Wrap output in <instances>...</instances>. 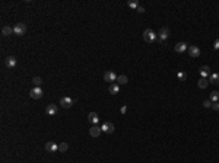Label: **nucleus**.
Segmentation results:
<instances>
[{"mask_svg":"<svg viewBox=\"0 0 219 163\" xmlns=\"http://www.w3.org/2000/svg\"><path fill=\"white\" fill-rule=\"evenodd\" d=\"M156 34L151 29V28H148V29H145L143 31V40L146 41V42H153V41L156 40Z\"/></svg>","mask_w":219,"mask_h":163,"instance_id":"f257e3e1","label":"nucleus"},{"mask_svg":"<svg viewBox=\"0 0 219 163\" xmlns=\"http://www.w3.org/2000/svg\"><path fill=\"white\" fill-rule=\"evenodd\" d=\"M25 32H26V25L25 23H22V22H19V23H16L15 26H13V34L15 35H25Z\"/></svg>","mask_w":219,"mask_h":163,"instance_id":"f03ea898","label":"nucleus"},{"mask_svg":"<svg viewBox=\"0 0 219 163\" xmlns=\"http://www.w3.org/2000/svg\"><path fill=\"white\" fill-rule=\"evenodd\" d=\"M60 105H61L63 108L69 109V108H72V106H73V99H72V98H69V96H64V98H61V99H60Z\"/></svg>","mask_w":219,"mask_h":163,"instance_id":"7ed1b4c3","label":"nucleus"},{"mask_svg":"<svg viewBox=\"0 0 219 163\" xmlns=\"http://www.w3.org/2000/svg\"><path fill=\"white\" fill-rule=\"evenodd\" d=\"M101 130H102V133H105V134H113L116 128H114V124H113V122H104L102 127H101Z\"/></svg>","mask_w":219,"mask_h":163,"instance_id":"20e7f679","label":"nucleus"},{"mask_svg":"<svg viewBox=\"0 0 219 163\" xmlns=\"http://www.w3.org/2000/svg\"><path fill=\"white\" fill-rule=\"evenodd\" d=\"M31 98L32 99H41L43 98V95H44V92H43V89L41 87H34V89H31Z\"/></svg>","mask_w":219,"mask_h":163,"instance_id":"39448f33","label":"nucleus"},{"mask_svg":"<svg viewBox=\"0 0 219 163\" xmlns=\"http://www.w3.org/2000/svg\"><path fill=\"white\" fill-rule=\"evenodd\" d=\"M188 55L190 57H193V58H197L199 55H200V48L199 47H196V45H191V47H188Z\"/></svg>","mask_w":219,"mask_h":163,"instance_id":"423d86ee","label":"nucleus"},{"mask_svg":"<svg viewBox=\"0 0 219 163\" xmlns=\"http://www.w3.org/2000/svg\"><path fill=\"white\" fill-rule=\"evenodd\" d=\"M168 37H170V29H168L167 26L161 28V31H159V34H158V38H159L161 41H167L168 40Z\"/></svg>","mask_w":219,"mask_h":163,"instance_id":"0eeeda50","label":"nucleus"},{"mask_svg":"<svg viewBox=\"0 0 219 163\" xmlns=\"http://www.w3.org/2000/svg\"><path fill=\"white\" fill-rule=\"evenodd\" d=\"M4 64H6V67L13 69V67H16V58L13 55H9V57L4 58Z\"/></svg>","mask_w":219,"mask_h":163,"instance_id":"6e6552de","label":"nucleus"},{"mask_svg":"<svg viewBox=\"0 0 219 163\" xmlns=\"http://www.w3.org/2000/svg\"><path fill=\"white\" fill-rule=\"evenodd\" d=\"M57 111H58V106H57L56 103H50V105H47L45 114H47V115H56Z\"/></svg>","mask_w":219,"mask_h":163,"instance_id":"1a4fd4ad","label":"nucleus"},{"mask_svg":"<svg viewBox=\"0 0 219 163\" xmlns=\"http://www.w3.org/2000/svg\"><path fill=\"white\" fill-rule=\"evenodd\" d=\"M101 133H102V130H101V127H98V125H92V127L89 128V134H91V137H99Z\"/></svg>","mask_w":219,"mask_h":163,"instance_id":"9d476101","label":"nucleus"},{"mask_svg":"<svg viewBox=\"0 0 219 163\" xmlns=\"http://www.w3.org/2000/svg\"><path fill=\"white\" fill-rule=\"evenodd\" d=\"M45 150L50 152V153H53V152H58V144H56L54 141H48V143L45 144Z\"/></svg>","mask_w":219,"mask_h":163,"instance_id":"9b49d317","label":"nucleus"},{"mask_svg":"<svg viewBox=\"0 0 219 163\" xmlns=\"http://www.w3.org/2000/svg\"><path fill=\"white\" fill-rule=\"evenodd\" d=\"M117 74L114 73V72H107L105 74H104V80L105 82H117Z\"/></svg>","mask_w":219,"mask_h":163,"instance_id":"f8f14e48","label":"nucleus"},{"mask_svg":"<svg viewBox=\"0 0 219 163\" xmlns=\"http://www.w3.org/2000/svg\"><path fill=\"white\" fill-rule=\"evenodd\" d=\"M88 121L91 122L92 125H96V124L99 122V117H98V114H96V112H91V114L88 115Z\"/></svg>","mask_w":219,"mask_h":163,"instance_id":"ddd939ff","label":"nucleus"},{"mask_svg":"<svg viewBox=\"0 0 219 163\" xmlns=\"http://www.w3.org/2000/svg\"><path fill=\"white\" fill-rule=\"evenodd\" d=\"M174 50L177 52H184L185 50H188V45H187L185 42H178V44H175Z\"/></svg>","mask_w":219,"mask_h":163,"instance_id":"4468645a","label":"nucleus"},{"mask_svg":"<svg viewBox=\"0 0 219 163\" xmlns=\"http://www.w3.org/2000/svg\"><path fill=\"white\" fill-rule=\"evenodd\" d=\"M199 72H200V76H202L203 79H208V76L210 74V69H209V66H202Z\"/></svg>","mask_w":219,"mask_h":163,"instance_id":"2eb2a0df","label":"nucleus"},{"mask_svg":"<svg viewBox=\"0 0 219 163\" xmlns=\"http://www.w3.org/2000/svg\"><path fill=\"white\" fill-rule=\"evenodd\" d=\"M108 92L113 93V95H117V93L120 92V84H117V83H111L110 87H108Z\"/></svg>","mask_w":219,"mask_h":163,"instance_id":"dca6fc26","label":"nucleus"},{"mask_svg":"<svg viewBox=\"0 0 219 163\" xmlns=\"http://www.w3.org/2000/svg\"><path fill=\"white\" fill-rule=\"evenodd\" d=\"M12 32H13V28H12V26H9V25H6V26H3V28H1V34H3V37H9Z\"/></svg>","mask_w":219,"mask_h":163,"instance_id":"f3484780","label":"nucleus"},{"mask_svg":"<svg viewBox=\"0 0 219 163\" xmlns=\"http://www.w3.org/2000/svg\"><path fill=\"white\" fill-rule=\"evenodd\" d=\"M209 82L213 84H219V73H212L209 77Z\"/></svg>","mask_w":219,"mask_h":163,"instance_id":"a211bd4d","label":"nucleus"},{"mask_svg":"<svg viewBox=\"0 0 219 163\" xmlns=\"http://www.w3.org/2000/svg\"><path fill=\"white\" fill-rule=\"evenodd\" d=\"M208 84H209V82H208V79H203V77H202L200 80L197 82V86H199L200 89H206V87H208Z\"/></svg>","mask_w":219,"mask_h":163,"instance_id":"6ab92c4d","label":"nucleus"},{"mask_svg":"<svg viewBox=\"0 0 219 163\" xmlns=\"http://www.w3.org/2000/svg\"><path fill=\"white\" fill-rule=\"evenodd\" d=\"M210 101H212V102H219V92L218 90H213V92L210 93Z\"/></svg>","mask_w":219,"mask_h":163,"instance_id":"aec40b11","label":"nucleus"},{"mask_svg":"<svg viewBox=\"0 0 219 163\" xmlns=\"http://www.w3.org/2000/svg\"><path fill=\"white\" fill-rule=\"evenodd\" d=\"M127 76H124V74H121V76H118L117 77V84H126L127 83Z\"/></svg>","mask_w":219,"mask_h":163,"instance_id":"412c9836","label":"nucleus"},{"mask_svg":"<svg viewBox=\"0 0 219 163\" xmlns=\"http://www.w3.org/2000/svg\"><path fill=\"white\" fill-rule=\"evenodd\" d=\"M67 149H69V144H67V143H60V144H58V152H60V153L67 152Z\"/></svg>","mask_w":219,"mask_h":163,"instance_id":"4be33fe9","label":"nucleus"},{"mask_svg":"<svg viewBox=\"0 0 219 163\" xmlns=\"http://www.w3.org/2000/svg\"><path fill=\"white\" fill-rule=\"evenodd\" d=\"M127 6L131 7V9H137L140 4H139V1H137V0H130V1H127Z\"/></svg>","mask_w":219,"mask_h":163,"instance_id":"5701e85b","label":"nucleus"},{"mask_svg":"<svg viewBox=\"0 0 219 163\" xmlns=\"http://www.w3.org/2000/svg\"><path fill=\"white\" fill-rule=\"evenodd\" d=\"M32 83L35 84V87H41V84H43V79L37 76V77H34V79H32Z\"/></svg>","mask_w":219,"mask_h":163,"instance_id":"b1692460","label":"nucleus"},{"mask_svg":"<svg viewBox=\"0 0 219 163\" xmlns=\"http://www.w3.org/2000/svg\"><path fill=\"white\" fill-rule=\"evenodd\" d=\"M177 77H178V80H185V79H187V74H185L184 72H178Z\"/></svg>","mask_w":219,"mask_h":163,"instance_id":"393cba45","label":"nucleus"},{"mask_svg":"<svg viewBox=\"0 0 219 163\" xmlns=\"http://www.w3.org/2000/svg\"><path fill=\"white\" fill-rule=\"evenodd\" d=\"M203 106H205V108H212V101H210V99H206V101L203 102Z\"/></svg>","mask_w":219,"mask_h":163,"instance_id":"a878e982","label":"nucleus"},{"mask_svg":"<svg viewBox=\"0 0 219 163\" xmlns=\"http://www.w3.org/2000/svg\"><path fill=\"white\" fill-rule=\"evenodd\" d=\"M136 12H137V13H145V7H143V6H139V7L136 9Z\"/></svg>","mask_w":219,"mask_h":163,"instance_id":"bb28decb","label":"nucleus"},{"mask_svg":"<svg viewBox=\"0 0 219 163\" xmlns=\"http://www.w3.org/2000/svg\"><path fill=\"white\" fill-rule=\"evenodd\" d=\"M213 48H215V50H219V38L213 42Z\"/></svg>","mask_w":219,"mask_h":163,"instance_id":"cd10ccee","label":"nucleus"},{"mask_svg":"<svg viewBox=\"0 0 219 163\" xmlns=\"http://www.w3.org/2000/svg\"><path fill=\"white\" fill-rule=\"evenodd\" d=\"M212 108H213L215 111H219V102H215V103L212 105Z\"/></svg>","mask_w":219,"mask_h":163,"instance_id":"c85d7f7f","label":"nucleus"},{"mask_svg":"<svg viewBox=\"0 0 219 163\" xmlns=\"http://www.w3.org/2000/svg\"><path fill=\"white\" fill-rule=\"evenodd\" d=\"M126 111H127V106H123V108H121V112H123V114H124V112H126Z\"/></svg>","mask_w":219,"mask_h":163,"instance_id":"c756f323","label":"nucleus"}]
</instances>
